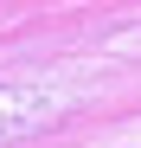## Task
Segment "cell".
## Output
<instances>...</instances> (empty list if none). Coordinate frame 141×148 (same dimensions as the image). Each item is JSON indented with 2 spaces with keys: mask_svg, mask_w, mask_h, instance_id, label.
<instances>
[{
  "mask_svg": "<svg viewBox=\"0 0 141 148\" xmlns=\"http://www.w3.org/2000/svg\"><path fill=\"white\" fill-rule=\"evenodd\" d=\"M45 116H52V97H45V90L0 84V142H19V135H32Z\"/></svg>",
  "mask_w": 141,
  "mask_h": 148,
  "instance_id": "1",
  "label": "cell"
}]
</instances>
